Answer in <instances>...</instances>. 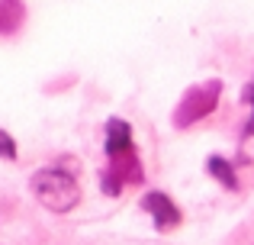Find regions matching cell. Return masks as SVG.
Listing matches in <instances>:
<instances>
[{"instance_id": "6da1fadb", "label": "cell", "mask_w": 254, "mask_h": 245, "mask_svg": "<svg viewBox=\"0 0 254 245\" xmlns=\"http://www.w3.org/2000/svg\"><path fill=\"white\" fill-rule=\"evenodd\" d=\"M29 187H32V194H36V200L42 203L45 210H52V213H68V210H74L77 200H81L77 177H74V171H68L64 164H52V168L36 171Z\"/></svg>"}, {"instance_id": "7a4b0ae2", "label": "cell", "mask_w": 254, "mask_h": 245, "mask_svg": "<svg viewBox=\"0 0 254 245\" xmlns=\"http://www.w3.org/2000/svg\"><path fill=\"white\" fill-rule=\"evenodd\" d=\"M219 90H222L219 81H206V84L190 87L184 94V100L177 103V110H174V126L187 129V126H193L196 120L209 116L212 110H216V103H219Z\"/></svg>"}, {"instance_id": "3957f363", "label": "cell", "mask_w": 254, "mask_h": 245, "mask_svg": "<svg viewBox=\"0 0 254 245\" xmlns=\"http://www.w3.org/2000/svg\"><path fill=\"white\" fill-rule=\"evenodd\" d=\"M100 181H103V190L110 197H116L119 190L129 187V184H142V162H138L135 149L123 152V155H116V158H110L106 171L100 174Z\"/></svg>"}, {"instance_id": "277c9868", "label": "cell", "mask_w": 254, "mask_h": 245, "mask_svg": "<svg viewBox=\"0 0 254 245\" xmlns=\"http://www.w3.org/2000/svg\"><path fill=\"white\" fill-rule=\"evenodd\" d=\"M142 207L148 210V216L155 220V226L161 229V233H168V229H174L180 223L177 203H174L168 194H161V190H148V194L142 197Z\"/></svg>"}, {"instance_id": "5b68a950", "label": "cell", "mask_w": 254, "mask_h": 245, "mask_svg": "<svg viewBox=\"0 0 254 245\" xmlns=\"http://www.w3.org/2000/svg\"><path fill=\"white\" fill-rule=\"evenodd\" d=\"M123 152H132V126L126 120H110L106 123V155L116 158Z\"/></svg>"}, {"instance_id": "8992f818", "label": "cell", "mask_w": 254, "mask_h": 245, "mask_svg": "<svg viewBox=\"0 0 254 245\" xmlns=\"http://www.w3.org/2000/svg\"><path fill=\"white\" fill-rule=\"evenodd\" d=\"M23 0H0V36H13L23 26Z\"/></svg>"}, {"instance_id": "52a82bcc", "label": "cell", "mask_w": 254, "mask_h": 245, "mask_svg": "<svg viewBox=\"0 0 254 245\" xmlns=\"http://www.w3.org/2000/svg\"><path fill=\"white\" fill-rule=\"evenodd\" d=\"M209 174L216 177L219 184H225L229 190H235V187H238V181H235V171H232V164L225 162L222 155H212V158H209Z\"/></svg>"}, {"instance_id": "ba28073f", "label": "cell", "mask_w": 254, "mask_h": 245, "mask_svg": "<svg viewBox=\"0 0 254 245\" xmlns=\"http://www.w3.org/2000/svg\"><path fill=\"white\" fill-rule=\"evenodd\" d=\"M16 142H13V136L6 129H0V158H3V162H16Z\"/></svg>"}, {"instance_id": "9c48e42d", "label": "cell", "mask_w": 254, "mask_h": 245, "mask_svg": "<svg viewBox=\"0 0 254 245\" xmlns=\"http://www.w3.org/2000/svg\"><path fill=\"white\" fill-rule=\"evenodd\" d=\"M248 97H251V103H254V84H251V90H248Z\"/></svg>"}]
</instances>
